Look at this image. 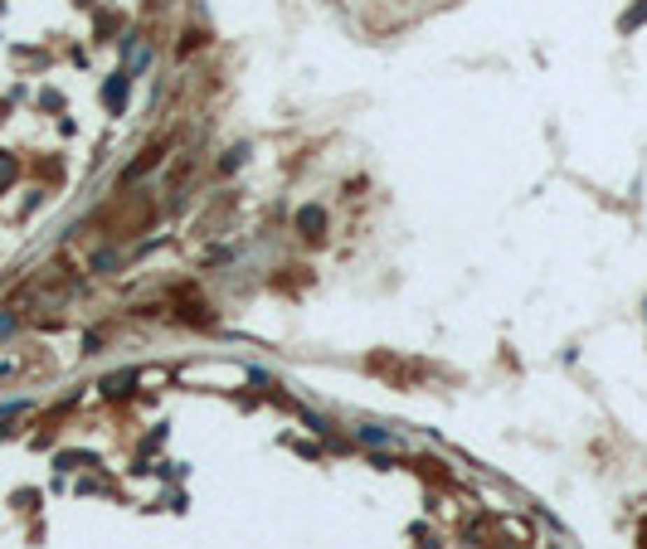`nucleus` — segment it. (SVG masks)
Wrapping results in <instances>:
<instances>
[{"mask_svg":"<svg viewBox=\"0 0 647 549\" xmlns=\"http://www.w3.org/2000/svg\"><path fill=\"white\" fill-rule=\"evenodd\" d=\"M103 98H108V108H112V112H122V108H127V73H117V78H112Z\"/></svg>","mask_w":647,"mask_h":549,"instance_id":"1","label":"nucleus"},{"mask_svg":"<svg viewBox=\"0 0 647 549\" xmlns=\"http://www.w3.org/2000/svg\"><path fill=\"white\" fill-rule=\"evenodd\" d=\"M297 224H302V228H307V233H322V224H326V214H322V210H302V214H297Z\"/></svg>","mask_w":647,"mask_h":549,"instance_id":"2","label":"nucleus"},{"mask_svg":"<svg viewBox=\"0 0 647 549\" xmlns=\"http://www.w3.org/2000/svg\"><path fill=\"white\" fill-rule=\"evenodd\" d=\"M643 20H647V0H638V5L623 15V29H633V24H643Z\"/></svg>","mask_w":647,"mask_h":549,"instance_id":"3","label":"nucleus"},{"mask_svg":"<svg viewBox=\"0 0 647 549\" xmlns=\"http://www.w3.org/2000/svg\"><path fill=\"white\" fill-rule=\"evenodd\" d=\"M10 180H15V156H5V151H0V190H5Z\"/></svg>","mask_w":647,"mask_h":549,"instance_id":"4","label":"nucleus"}]
</instances>
